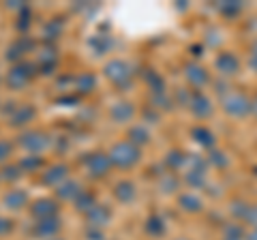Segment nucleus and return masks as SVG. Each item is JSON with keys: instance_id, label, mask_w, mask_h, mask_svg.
I'll list each match as a JSON object with an SVG mask.
<instances>
[{"instance_id": "21", "label": "nucleus", "mask_w": 257, "mask_h": 240, "mask_svg": "<svg viewBox=\"0 0 257 240\" xmlns=\"http://www.w3.org/2000/svg\"><path fill=\"white\" fill-rule=\"evenodd\" d=\"M216 67H219V71H223V73H236L238 62L231 54H223V56H219V60H216Z\"/></svg>"}, {"instance_id": "6", "label": "nucleus", "mask_w": 257, "mask_h": 240, "mask_svg": "<svg viewBox=\"0 0 257 240\" xmlns=\"http://www.w3.org/2000/svg\"><path fill=\"white\" fill-rule=\"evenodd\" d=\"M67 176H69V167L64 163H58V165H52L50 170L41 176V182L47 187H58L67 180Z\"/></svg>"}, {"instance_id": "33", "label": "nucleus", "mask_w": 257, "mask_h": 240, "mask_svg": "<svg viewBox=\"0 0 257 240\" xmlns=\"http://www.w3.org/2000/svg\"><path fill=\"white\" fill-rule=\"evenodd\" d=\"M13 227V223L9 219H5V217H0V236H5V234H9Z\"/></svg>"}, {"instance_id": "28", "label": "nucleus", "mask_w": 257, "mask_h": 240, "mask_svg": "<svg viewBox=\"0 0 257 240\" xmlns=\"http://www.w3.org/2000/svg\"><path fill=\"white\" fill-rule=\"evenodd\" d=\"M180 206L184 208V210H199L202 208V202H199L197 197H193V195H182L180 197Z\"/></svg>"}, {"instance_id": "22", "label": "nucleus", "mask_w": 257, "mask_h": 240, "mask_svg": "<svg viewBox=\"0 0 257 240\" xmlns=\"http://www.w3.org/2000/svg\"><path fill=\"white\" fill-rule=\"evenodd\" d=\"M60 33H62V22L58 20V18H54V20H50L43 26V35H45V39L47 41H54L56 37H60Z\"/></svg>"}, {"instance_id": "35", "label": "nucleus", "mask_w": 257, "mask_h": 240, "mask_svg": "<svg viewBox=\"0 0 257 240\" xmlns=\"http://www.w3.org/2000/svg\"><path fill=\"white\" fill-rule=\"evenodd\" d=\"M77 101H79L77 97H60L58 99V105H69L71 107V105H77Z\"/></svg>"}, {"instance_id": "2", "label": "nucleus", "mask_w": 257, "mask_h": 240, "mask_svg": "<svg viewBox=\"0 0 257 240\" xmlns=\"http://www.w3.org/2000/svg\"><path fill=\"white\" fill-rule=\"evenodd\" d=\"M32 75H35V65H30V62H18V65L9 71V75H7V84H9V88H13V90H22L32 79Z\"/></svg>"}, {"instance_id": "16", "label": "nucleus", "mask_w": 257, "mask_h": 240, "mask_svg": "<svg viewBox=\"0 0 257 240\" xmlns=\"http://www.w3.org/2000/svg\"><path fill=\"white\" fill-rule=\"evenodd\" d=\"M111 45H114V41H111L109 35H94V37L90 39V47L94 50L96 56L107 54V52L111 50Z\"/></svg>"}, {"instance_id": "10", "label": "nucleus", "mask_w": 257, "mask_h": 240, "mask_svg": "<svg viewBox=\"0 0 257 240\" xmlns=\"http://www.w3.org/2000/svg\"><path fill=\"white\" fill-rule=\"evenodd\" d=\"M3 202H5L7 208H11V210H22V208L28 204V193L22 191V189H13L5 195Z\"/></svg>"}, {"instance_id": "3", "label": "nucleus", "mask_w": 257, "mask_h": 240, "mask_svg": "<svg viewBox=\"0 0 257 240\" xmlns=\"http://www.w3.org/2000/svg\"><path fill=\"white\" fill-rule=\"evenodd\" d=\"M20 144L30 153H41L43 148H47V144H50V138H47V133L43 131H26L20 135Z\"/></svg>"}, {"instance_id": "14", "label": "nucleus", "mask_w": 257, "mask_h": 240, "mask_svg": "<svg viewBox=\"0 0 257 240\" xmlns=\"http://www.w3.org/2000/svg\"><path fill=\"white\" fill-rule=\"evenodd\" d=\"M114 195L118 202H122V204H128L131 199L135 197V187H133V182H128V180H120L118 185L114 187Z\"/></svg>"}, {"instance_id": "4", "label": "nucleus", "mask_w": 257, "mask_h": 240, "mask_svg": "<svg viewBox=\"0 0 257 240\" xmlns=\"http://www.w3.org/2000/svg\"><path fill=\"white\" fill-rule=\"evenodd\" d=\"M84 163L88 167V174L90 176H96V178H101V176H105L111 167V161H109V155H103V153H94V155H88L84 159Z\"/></svg>"}, {"instance_id": "29", "label": "nucleus", "mask_w": 257, "mask_h": 240, "mask_svg": "<svg viewBox=\"0 0 257 240\" xmlns=\"http://www.w3.org/2000/svg\"><path fill=\"white\" fill-rule=\"evenodd\" d=\"M146 231L148 234H161L163 231V221H161L159 217H150L148 221H146Z\"/></svg>"}, {"instance_id": "19", "label": "nucleus", "mask_w": 257, "mask_h": 240, "mask_svg": "<svg viewBox=\"0 0 257 240\" xmlns=\"http://www.w3.org/2000/svg\"><path fill=\"white\" fill-rule=\"evenodd\" d=\"M225 109L229 111V114H244L248 109V103L244 97H240V94H234V97H229L225 101Z\"/></svg>"}, {"instance_id": "25", "label": "nucleus", "mask_w": 257, "mask_h": 240, "mask_svg": "<svg viewBox=\"0 0 257 240\" xmlns=\"http://www.w3.org/2000/svg\"><path fill=\"white\" fill-rule=\"evenodd\" d=\"M41 165H43V157H39V155L24 157L22 161H20V167H22V170H26V172H35V170H39Z\"/></svg>"}, {"instance_id": "18", "label": "nucleus", "mask_w": 257, "mask_h": 240, "mask_svg": "<svg viewBox=\"0 0 257 240\" xmlns=\"http://www.w3.org/2000/svg\"><path fill=\"white\" fill-rule=\"evenodd\" d=\"M96 206V199H94V195L90 193V191H82L77 197H75V208L79 212H90L92 208Z\"/></svg>"}, {"instance_id": "34", "label": "nucleus", "mask_w": 257, "mask_h": 240, "mask_svg": "<svg viewBox=\"0 0 257 240\" xmlns=\"http://www.w3.org/2000/svg\"><path fill=\"white\" fill-rule=\"evenodd\" d=\"M167 163H170L172 167H178L182 163V155L180 153H170V157H167Z\"/></svg>"}, {"instance_id": "27", "label": "nucleus", "mask_w": 257, "mask_h": 240, "mask_svg": "<svg viewBox=\"0 0 257 240\" xmlns=\"http://www.w3.org/2000/svg\"><path fill=\"white\" fill-rule=\"evenodd\" d=\"M193 138H195L199 144H204V146H210V144H212V133L210 131H208V129H204V127H199V129H195V131H193Z\"/></svg>"}, {"instance_id": "7", "label": "nucleus", "mask_w": 257, "mask_h": 240, "mask_svg": "<svg viewBox=\"0 0 257 240\" xmlns=\"http://www.w3.org/2000/svg\"><path fill=\"white\" fill-rule=\"evenodd\" d=\"M56 212H58V204H56L54 199H50V197L37 199V202L32 204V214H35L37 219H50V217H56Z\"/></svg>"}, {"instance_id": "12", "label": "nucleus", "mask_w": 257, "mask_h": 240, "mask_svg": "<svg viewBox=\"0 0 257 240\" xmlns=\"http://www.w3.org/2000/svg\"><path fill=\"white\" fill-rule=\"evenodd\" d=\"M109 116H111L114 123H120V125L128 123L131 116H133V105H131V103H126V101H120V103H116V105L109 109Z\"/></svg>"}, {"instance_id": "17", "label": "nucleus", "mask_w": 257, "mask_h": 240, "mask_svg": "<svg viewBox=\"0 0 257 240\" xmlns=\"http://www.w3.org/2000/svg\"><path fill=\"white\" fill-rule=\"evenodd\" d=\"M82 191H79V185L75 180H64L62 185H58V191H56V195H58L60 199H75Z\"/></svg>"}, {"instance_id": "9", "label": "nucleus", "mask_w": 257, "mask_h": 240, "mask_svg": "<svg viewBox=\"0 0 257 240\" xmlns=\"http://www.w3.org/2000/svg\"><path fill=\"white\" fill-rule=\"evenodd\" d=\"M37 116V109H35V105H18L15 107V111L11 114V125L13 127H22V125H26V123H30L32 118Z\"/></svg>"}, {"instance_id": "32", "label": "nucleus", "mask_w": 257, "mask_h": 240, "mask_svg": "<svg viewBox=\"0 0 257 240\" xmlns=\"http://www.w3.org/2000/svg\"><path fill=\"white\" fill-rule=\"evenodd\" d=\"M9 155H11V144L5 142V140H0V161H5Z\"/></svg>"}, {"instance_id": "5", "label": "nucleus", "mask_w": 257, "mask_h": 240, "mask_svg": "<svg viewBox=\"0 0 257 240\" xmlns=\"http://www.w3.org/2000/svg\"><path fill=\"white\" fill-rule=\"evenodd\" d=\"M105 75L118 86H124L131 77V67L126 65L124 60H111L105 65Z\"/></svg>"}, {"instance_id": "8", "label": "nucleus", "mask_w": 257, "mask_h": 240, "mask_svg": "<svg viewBox=\"0 0 257 240\" xmlns=\"http://www.w3.org/2000/svg\"><path fill=\"white\" fill-rule=\"evenodd\" d=\"M35 47V41L28 37H20L18 41H15L9 50H7V60H11V62H18L24 54H26L28 50H32Z\"/></svg>"}, {"instance_id": "30", "label": "nucleus", "mask_w": 257, "mask_h": 240, "mask_svg": "<svg viewBox=\"0 0 257 240\" xmlns=\"http://www.w3.org/2000/svg\"><path fill=\"white\" fill-rule=\"evenodd\" d=\"M146 79H148V82H150V86L155 88L157 92H161V90H163V79H161V77L155 73V71H148V73H146Z\"/></svg>"}, {"instance_id": "1", "label": "nucleus", "mask_w": 257, "mask_h": 240, "mask_svg": "<svg viewBox=\"0 0 257 240\" xmlns=\"http://www.w3.org/2000/svg\"><path fill=\"white\" fill-rule=\"evenodd\" d=\"M140 157H142L140 148L128 140L118 142L116 146L109 150V161H111V165H118V167H133L140 161Z\"/></svg>"}, {"instance_id": "20", "label": "nucleus", "mask_w": 257, "mask_h": 240, "mask_svg": "<svg viewBox=\"0 0 257 240\" xmlns=\"http://www.w3.org/2000/svg\"><path fill=\"white\" fill-rule=\"evenodd\" d=\"M187 77H189V82L193 86H197V88L202 86V84H206V79H208L206 71L202 67H197V65H189L187 67Z\"/></svg>"}, {"instance_id": "26", "label": "nucleus", "mask_w": 257, "mask_h": 240, "mask_svg": "<svg viewBox=\"0 0 257 240\" xmlns=\"http://www.w3.org/2000/svg\"><path fill=\"white\" fill-rule=\"evenodd\" d=\"M20 176H22V167L20 165H7L3 167V172H0V178L3 180H20Z\"/></svg>"}, {"instance_id": "23", "label": "nucleus", "mask_w": 257, "mask_h": 240, "mask_svg": "<svg viewBox=\"0 0 257 240\" xmlns=\"http://www.w3.org/2000/svg\"><path fill=\"white\" fill-rule=\"evenodd\" d=\"M193 111L199 116V118H204V116H208L212 111V107H210V101H208L206 97H202V94H197L195 99H193Z\"/></svg>"}, {"instance_id": "11", "label": "nucleus", "mask_w": 257, "mask_h": 240, "mask_svg": "<svg viewBox=\"0 0 257 240\" xmlns=\"http://www.w3.org/2000/svg\"><path fill=\"white\" fill-rule=\"evenodd\" d=\"M109 217H111V212H109L107 206H94L92 210L86 214V219H88V223H90L92 227H103L109 221Z\"/></svg>"}, {"instance_id": "15", "label": "nucleus", "mask_w": 257, "mask_h": 240, "mask_svg": "<svg viewBox=\"0 0 257 240\" xmlns=\"http://www.w3.org/2000/svg\"><path fill=\"white\" fill-rule=\"evenodd\" d=\"M73 84H75L79 94H90L96 86V77H94V73H82V75L75 77Z\"/></svg>"}, {"instance_id": "13", "label": "nucleus", "mask_w": 257, "mask_h": 240, "mask_svg": "<svg viewBox=\"0 0 257 240\" xmlns=\"http://www.w3.org/2000/svg\"><path fill=\"white\" fill-rule=\"evenodd\" d=\"M60 229V219L58 217H50V219H39L35 225V234L37 236H54Z\"/></svg>"}, {"instance_id": "31", "label": "nucleus", "mask_w": 257, "mask_h": 240, "mask_svg": "<svg viewBox=\"0 0 257 240\" xmlns=\"http://www.w3.org/2000/svg\"><path fill=\"white\" fill-rule=\"evenodd\" d=\"M28 26H30V11L28 9H22V13H20V22H18V30H28Z\"/></svg>"}, {"instance_id": "24", "label": "nucleus", "mask_w": 257, "mask_h": 240, "mask_svg": "<svg viewBox=\"0 0 257 240\" xmlns=\"http://www.w3.org/2000/svg\"><path fill=\"white\" fill-rule=\"evenodd\" d=\"M128 142L135 144V146H140V144H146L148 142L146 127H133V129H128Z\"/></svg>"}]
</instances>
